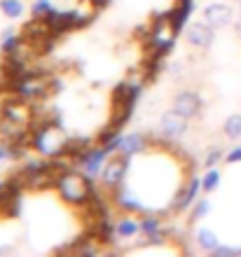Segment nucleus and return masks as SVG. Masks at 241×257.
<instances>
[{"label":"nucleus","mask_w":241,"mask_h":257,"mask_svg":"<svg viewBox=\"0 0 241 257\" xmlns=\"http://www.w3.org/2000/svg\"><path fill=\"white\" fill-rule=\"evenodd\" d=\"M54 190L61 196V201L68 206H89L92 196L96 194V183L85 171L70 166V169H63L56 173Z\"/></svg>","instance_id":"f257e3e1"},{"label":"nucleus","mask_w":241,"mask_h":257,"mask_svg":"<svg viewBox=\"0 0 241 257\" xmlns=\"http://www.w3.org/2000/svg\"><path fill=\"white\" fill-rule=\"evenodd\" d=\"M171 73H174V77H181V63H174V66L169 68Z\"/></svg>","instance_id":"b1692460"},{"label":"nucleus","mask_w":241,"mask_h":257,"mask_svg":"<svg viewBox=\"0 0 241 257\" xmlns=\"http://www.w3.org/2000/svg\"><path fill=\"white\" fill-rule=\"evenodd\" d=\"M234 31H236V35H239V38H241V17H239V21H236V24H234Z\"/></svg>","instance_id":"a878e982"},{"label":"nucleus","mask_w":241,"mask_h":257,"mask_svg":"<svg viewBox=\"0 0 241 257\" xmlns=\"http://www.w3.org/2000/svg\"><path fill=\"white\" fill-rule=\"evenodd\" d=\"M213 255L215 257H234V255H239V248H232V245H218L213 250Z\"/></svg>","instance_id":"4be33fe9"},{"label":"nucleus","mask_w":241,"mask_h":257,"mask_svg":"<svg viewBox=\"0 0 241 257\" xmlns=\"http://www.w3.org/2000/svg\"><path fill=\"white\" fill-rule=\"evenodd\" d=\"M239 255H241V248H239Z\"/></svg>","instance_id":"bb28decb"},{"label":"nucleus","mask_w":241,"mask_h":257,"mask_svg":"<svg viewBox=\"0 0 241 257\" xmlns=\"http://www.w3.org/2000/svg\"><path fill=\"white\" fill-rule=\"evenodd\" d=\"M21 42H24V35H17L14 31H5L3 35V54H14V52H21Z\"/></svg>","instance_id":"dca6fc26"},{"label":"nucleus","mask_w":241,"mask_h":257,"mask_svg":"<svg viewBox=\"0 0 241 257\" xmlns=\"http://www.w3.org/2000/svg\"><path fill=\"white\" fill-rule=\"evenodd\" d=\"M66 136L61 134V124L56 117L52 119H42V122L31 126V148L42 157H63V150H66Z\"/></svg>","instance_id":"f03ea898"},{"label":"nucleus","mask_w":241,"mask_h":257,"mask_svg":"<svg viewBox=\"0 0 241 257\" xmlns=\"http://www.w3.org/2000/svg\"><path fill=\"white\" fill-rule=\"evenodd\" d=\"M185 40L197 49H208L215 42V28L208 26L206 21H192L188 28H185Z\"/></svg>","instance_id":"6e6552de"},{"label":"nucleus","mask_w":241,"mask_h":257,"mask_svg":"<svg viewBox=\"0 0 241 257\" xmlns=\"http://www.w3.org/2000/svg\"><path fill=\"white\" fill-rule=\"evenodd\" d=\"M222 134L229 141H241V115H229L222 122Z\"/></svg>","instance_id":"2eb2a0df"},{"label":"nucleus","mask_w":241,"mask_h":257,"mask_svg":"<svg viewBox=\"0 0 241 257\" xmlns=\"http://www.w3.org/2000/svg\"><path fill=\"white\" fill-rule=\"evenodd\" d=\"M129 159H131V157L122 155V152H115V155L108 159L106 169L101 173V185H103L106 190H115V187H120V185L127 180Z\"/></svg>","instance_id":"20e7f679"},{"label":"nucleus","mask_w":241,"mask_h":257,"mask_svg":"<svg viewBox=\"0 0 241 257\" xmlns=\"http://www.w3.org/2000/svg\"><path fill=\"white\" fill-rule=\"evenodd\" d=\"M110 152H108L101 143H96V145H92V148L87 150V152H82L77 159H75V164H77V169L85 171L89 178H99L101 173H103V169H106L108 159H110Z\"/></svg>","instance_id":"7ed1b4c3"},{"label":"nucleus","mask_w":241,"mask_h":257,"mask_svg":"<svg viewBox=\"0 0 241 257\" xmlns=\"http://www.w3.org/2000/svg\"><path fill=\"white\" fill-rule=\"evenodd\" d=\"M192 10H194V0H176V7L171 12H167L169 14V26H171V31H174L176 35L185 28Z\"/></svg>","instance_id":"9b49d317"},{"label":"nucleus","mask_w":241,"mask_h":257,"mask_svg":"<svg viewBox=\"0 0 241 257\" xmlns=\"http://www.w3.org/2000/svg\"><path fill=\"white\" fill-rule=\"evenodd\" d=\"M194 241H197V245H199L204 252H213L218 245H220V238H218V234H215L213 229H208V227H201L197 234H194Z\"/></svg>","instance_id":"4468645a"},{"label":"nucleus","mask_w":241,"mask_h":257,"mask_svg":"<svg viewBox=\"0 0 241 257\" xmlns=\"http://www.w3.org/2000/svg\"><path fill=\"white\" fill-rule=\"evenodd\" d=\"M150 145H152V136H147V134H129V136H124V141H122L120 152L122 155H127V157L143 155Z\"/></svg>","instance_id":"f8f14e48"},{"label":"nucleus","mask_w":241,"mask_h":257,"mask_svg":"<svg viewBox=\"0 0 241 257\" xmlns=\"http://www.w3.org/2000/svg\"><path fill=\"white\" fill-rule=\"evenodd\" d=\"M188 128H190V119L183 117L181 112H176L174 108L169 110V112H164L159 119V131L167 141H178V138H183V136L188 134Z\"/></svg>","instance_id":"0eeeda50"},{"label":"nucleus","mask_w":241,"mask_h":257,"mask_svg":"<svg viewBox=\"0 0 241 257\" xmlns=\"http://www.w3.org/2000/svg\"><path fill=\"white\" fill-rule=\"evenodd\" d=\"M0 159H7V145H0Z\"/></svg>","instance_id":"393cba45"},{"label":"nucleus","mask_w":241,"mask_h":257,"mask_svg":"<svg viewBox=\"0 0 241 257\" xmlns=\"http://www.w3.org/2000/svg\"><path fill=\"white\" fill-rule=\"evenodd\" d=\"M222 157H225L222 148H220V145H213V148H211V150L206 152V157H204V162H201V164H204L206 169H213V166H215L218 162H220Z\"/></svg>","instance_id":"412c9836"},{"label":"nucleus","mask_w":241,"mask_h":257,"mask_svg":"<svg viewBox=\"0 0 241 257\" xmlns=\"http://www.w3.org/2000/svg\"><path fill=\"white\" fill-rule=\"evenodd\" d=\"M201 17H204V21H206L208 26L225 28V26L232 24L234 12H232V7L225 5V3H211V5H206L204 10H201Z\"/></svg>","instance_id":"9d476101"},{"label":"nucleus","mask_w":241,"mask_h":257,"mask_svg":"<svg viewBox=\"0 0 241 257\" xmlns=\"http://www.w3.org/2000/svg\"><path fill=\"white\" fill-rule=\"evenodd\" d=\"M174 110L181 112L183 117H188V119H197L204 110V101L194 89H183L174 96Z\"/></svg>","instance_id":"423d86ee"},{"label":"nucleus","mask_w":241,"mask_h":257,"mask_svg":"<svg viewBox=\"0 0 241 257\" xmlns=\"http://www.w3.org/2000/svg\"><path fill=\"white\" fill-rule=\"evenodd\" d=\"M110 201H113L122 213H150V210H147L145 206L131 194V190H129L124 183H122L120 187L110 190Z\"/></svg>","instance_id":"1a4fd4ad"},{"label":"nucleus","mask_w":241,"mask_h":257,"mask_svg":"<svg viewBox=\"0 0 241 257\" xmlns=\"http://www.w3.org/2000/svg\"><path fill=\"white\" fill-rule=\"evenodd\" d=\"M201 190H204V187H201V178H197L192 173V176L188 178V183H185L181 190L176 192V196H174V201H171V206H169V210H171L174 215H178V213H185V210L192 208L194 201L199 199V192Z\"/></svg>","instance_id":"39448f33"},{"label":"nucleus","mask_w":241,"mask_h":257,"mask_svg":"<svg viewBox=\"0 0 241 257\" xmlns=\"http://www.w3.org/2000/svg\"><path fill=\"white\" fill-rule=\"evenodd\" d=\"M239 7H241V0H239Z\"/></svg>","instance_id":"cd10ccee"},{"label":"nucleus","mask_w":241,"mask_h":257,"mask_svg":"<svg viewBox=\"0 0 241 257\" xmlns=\"http://www.w3.org/2000/svg\"><path fill=\"white\" fill-rule=\"evenodd\" d=\"M208 213H211V201H208V199H197L192 210H190V224L201 220V217H206Z\"/></svg>","instance_id":"6ab92c4d"},{"label":"nucleus","mask_w":241,"mask_h":257,"mask_svg":"<svg viewBox=\"0 0 241 257\" xmlns=\"http://www.w3.org/2000/svg\"><path fill=\"white\" fill-rule=\"evenodd\" d=\"M0 12L10 19H19L24 14V0H0Z\"/></svg>","instance_id":"f3484780"},{"label":"nucleus","mask_w":241,"mask_h":257,"mask_svg":"<svg viewBox=\"0 0 241 257\" xmlns=\"http://www.w3.org/2000/svg\"><path fill=\"white\" fill-rule=\"evenodd\" d=\"M115 229H117V236L120 238H134L141 231V217H136V213H124L122 217L115 220Z\"/></svg>","instance_id":"ddd939ff"},{"label":"nucleus","mask_w":241,"mask_h":257,"mask_svg":"<svg viewBox=\"0 0 241 257\" xmlns=\"http://www.w3.org/2000/svg\"><path fill=\"white\" fill-rule=\"evenodd\" d=\"M225 162L227 164H239L241 162V145H234V148L229 150L227 155H225Z\"/></svg>","instance_id":"5701e85b"},{"label":"nucleus","mask_w":241,"mask_h":257,"mask_svg":"<svg viewBox=\"0 0 241 257\" xmlns=\"http://www.w3.org/2000/svg\"><path fill=\"white\" fill-rule=\"evenodd\" d=\"M218 185H220V171L215 169H206V173H204V178H201V187H204V192H215L218 190Z\"/></svg>","instance_id":"a211bd4d"},{"label":"nucleus","mask_w":241,"mask_h":257,"mask_svg":"<svg viewBox=\"0 0 241 257\" xmlns=\"http://www.w3.org/2000/svg\"><path fill=\"white\" fill-rule=\"evenodd\" d=\"M52 10V0H35L33 7H31V14H33V19H45Z\"/></svg>","instance_id":"aec40b11"}]
</instances>
